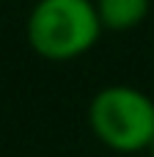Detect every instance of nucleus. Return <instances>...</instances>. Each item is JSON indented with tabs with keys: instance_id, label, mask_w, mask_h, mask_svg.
Listing matches in <instances>:
<instances>
[{
	"instance_id": "nucleus-1",
	"label": "nucleus",
	"mask_w": 154,
	"mask_h": 157,
	"mask_svg": "<svg viewBox=\"0 0 154 157\" xmlns=\"http://www.w3.org/2000/svg\"><path fill=\"white\" fill-rule=\"evenodd\" d=\"M94 0H36L25 22L30 50L52 63L85 55L102 36Z\"/></svg>"
},
{
	"instance_id": "nucleus-2",
	"label": "nucleus",
	"mask_w": 154,
	"mask_h": 157,
	"mask_svg": "<svg viewBox=\"0 0 154 157\" xmlns=\"http://www.w3.org/2000/svg\"><path fill=\"white\" fill-rule=\"evenodd\" d=\"M88 127L113 152H146L154 141V99L127 83L105 86L88 102Z\"/></svg>"
},
{
	"instance_id": "nucleus-3",
	"label": "nucleus",
	"mask_w": 154,
	"mask_h": 157,
	"mask_svg": "<svg viewBox=\"0 0 154 157\" xmlns=\"http://www.w3.org/2000/svg\"><path fill=\"white\" fill-rule=\"evenodd\" d=\"M94 6L102 28L113 33L138 28L152 11V0H94Z\"/></svg>"
},
{
	"instance_id": "nucleus-4",
	"label": "nucleus",
	"mask_w": 154,
	"mask_h": 157,
	"mask_svg": "<svg viewBox=\"0 0 154 157\" xmlns=\"http://www.w3.org/2000/svg\"><path fill=\"white\" fill-rule=\"evenodd\" d=\"M146 152H149V157H154V141L149 144V149H146Z\"/></svg>"
}]
</instances>
